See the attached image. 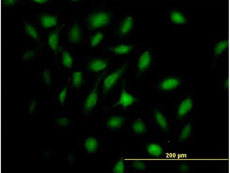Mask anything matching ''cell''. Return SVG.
<instances>
[{"mask_svg": "<svg viewBox=\"0 0 230 173\" xmlns=\"http://www.w3.org/2000/svg\"><path fill=\"white\" fill-rule=\"evenodd\" d=\"M83 76L82 73L80 71H76L72 74V85L76 88L80 87L83 83Z\"/></svg>", "mask_w": 230, "mask_h": 173, "instance_id": "obj_16", "label": "cell"}, {"mask_svg": "<svg viewBox=\"0 0 230 173\" xmlns=\"http://www.w3.org/2000/svg\"><path fill=\"white\" fill-rule=\"evenodd\" d=\"M34 52L30 51L26 52L23 55V59L25 60L29 59L33 57L35 55Z\"/></svg>", "mask_w": 230, "mask_h": 173, "instance_id": "obj_31", "label": "cell"}, {"mask_svg": "<svg viewBox=\"0 0 230 173\" xmlns=\"http://www.w3.org/2000/svg\"><path fill=\"white\" fill-rule=\"evenodd\" d=\"M154 114L156 120L159 125L163 129L167 130L168 128L167 123L163 115L156 109L154 111Z\"/></svg>", "mask_w": 230, "mask_h": 173, "instance_id": "obj_17", "label": "cell"}, {"mask_svg": "<svg viewBox=\"0 0 230 173\" xmlns=\"http://www.w3.org/2000/svg\"><path fill=\"white\" fill-rule=\"evenodd\" d=\"M25 29L26 33L30 37L35 39L38 38V33L32 25L28 23H26Z\"/></svg>", "mask_w": 230, "mask_h": 173, "instance_id": "obj_24", "label": "cell"}, {"mask_svg": "<svg viewBox=\"0 0 230 173\" xmlns=\"http://www.w3.org/2000/svg\"><path fill=\"white\" fill-rule=\"evenodd\" d=\"M108 65L107 61L104 59H93L89 63L88 69L92 72H100L106 69Z\"/></svg>", "mask_w": 230, "mask_h": 173, "instance_id": "obj_7", "label": "cell"}, {"mask_svg": "<svg viewBox=\"0 0 230 173\" xmlns=\"http://www.w3.org/2000/svg\"><path fill=\"white\" fill-rule=\"evenodd\" d=\"M125 118L122 116H114L111 117L107 123V126L113 129L120 127L122 124Z\"/></svg>", "mask_w": 230, "mask_h": 173, "instance_id": "obj_15", "label": "cell"}, {"mask_svg": "<svg viewBox=\"0 0 230 173\" xmlns=\"http://www.w3.org/2000/svg\"><path fill=\"white\" fill-rule=\"evenodd\" d=\"M110 20V16L108 13L100 12L90 15L88 17L87 21L90 29H94L106 25Z\"/></svg>", "mask_w": 230, "mask_h": 173, "instance_id": "obj_3", "label": "cell"}, {"mask_svg": "<svg viewBox=\"0 0 230 173\" xmlns=\"http://www.w3.org/2000/svg\"><path fill=\"white\" fill-rule=\"evenodd\" d=\"M180 170L183 172H187L189 170L188 167L186 165H181L180 167Z\"/></svg>", "mask_w": 230, "mask_h": 173, "instance_id": "obj_34", "label": "cell"}, {"mask_svg": "<svg viewBox=\"0 0 230 173\" xmlns=\"http://www.w3.org/2000/svg\"><path fill=\"white\" fill-rule=\"evenodd\" d=\"M16 1L14 0H4L3 3L4 5L10 6L14 5L16 3Z\"/></svg>", "mask_w": 230, "mask_h": 173, "instance_id": "obj_33", "label": "cell"}, {"mask_svg": "<svg viewBox=\"0 0 230 173\" xmlns=\"http://www.w3.org/2000/svg\"><path fill=\"white\" fill-rule=\"evenodd\" d=\"M42 77L45 82L47 84L50 85L51 82V74L49 71L44 70L42 73Z\"/></svg>", "mask_w": 230, "mask_h": 173, "instance_id": "obj_27", "label": "cell"}, {"mask_svg": "<svg viewBox=\"0 0 230 173\" xmlns=\"http://www.w3.org/2000/svg\"><path fill=\"white\" fill-rule=\"evenodd\" d=\"M229 46L228 39L220 41L215 45L213 49L214 55L218 56L221 55L227 49Z\"/></svg>", "mask_w": 230, "mask_h": 173, "instance_id": "obj_14", "label": "cell"}, {"mask_svg": "<svg viewBox=\"0 0 230 173\" xmlns=\"http://www.w3.org/2000/svg\"><path fill=\"white\" fill-rule=\"evenodd\" d=\"M42 26L45 28H48L55 25L57 23L56 18L53 16L43 15L40 18Z\"/></svg>", "mask_w": 230, "mask_h": 173, "instance_id": "obj_13", "label": "cell"}, {"mask_svg": "<svg viewBox=\"0 0 230 173\" xmlns=\"http://www.w3.org/2000/svg\"><path fill=\"white\" fill-rule=\"evenodd\" d=\"M191 131V127L190 125H186L182 130L181 133L180 139L183 140L186 139L189 136Z\"/></svg>", "mask_w": 230, "mask_h": 173, "instance_id": "obj_26", "label": "cell"}, {"mask_svg": "<svg viewBox=\"0 0 230 173\" xmlns=\"http://www.w3.org/2000/svg\"><path fill=\"white\" fill-rule=\"evenodd\" d=\"M34 1V2L39 3H43L47 2V1L46 0H35Z\"/></svg>", "mask_w": 230, "mask_h": 173, "instance_id": "obj_36", "label": "cell"}, {"mask_svg": "<svg viewBox=\"0 0 230 173\" xmlns=\"http://www.w3.org/2000/svg\"><path fill=\"white\" fill-rule=\"evenodd\" d=\"M127 67L126 64H124L105 78L102 85L104 95H106L115 85L126 70Z\"/></svg>", "mask_w": 230, "mask_h": 173, "instance_id": "obj_2", "label": "cell"}, {"mask_svg": "<svg viewBox=\"0 0 230 173\" xmlns=\"http://www.w3.org/2000/svg\"><path fill=\"white\" fill-rule=\"evenodd\" d=\"M106 73V72L104 71L99 75L93 89L86 98L83 105L84 110L85 113L90 112L97 104L98 98L99 86Z\"/></svg>", "mask_w": 230, "mask_h": 173, "instance_id": "obj_1", "label": "cell"}, {"mask_svg": "<svg viewBox=\"0 0 230 173\" xmlns=\"http://www.w3.org/2000/svg\"><path fill=\"white\" fill-rule=\"evenodd\" d=\"M147 149L150 154L155 157L159 156L162 153V149L161 147L156 144H151L148 145Z\"/></svg>", "mask_w": 230, "mask_h": 173, "instance_id": "obj_19", "label": "cell"}, {"mask_svg": "<svg viewBox=\"0 0 230 173\" xmlns=\"http://www.w3.org/2000/svg\"><path fill=\"white\" fill-rule=\"evenodd\" d=\"M36 105V102L35 100H33L31 102L28 108L29 111L30 113H32L34 111Z\"/></svg>", "mask_w": 230, "mask_h": 173, "instance_id": "obj_32", "label": "cell"}, {"mask_svg": "<svg viewBox=\"0 0 230 173\" xmlns=\"http://www.w3.org/2000/svg\"><path fill=\"white\" fill-rule=\"evenodd\" d=\"M169 18L171 22L175 25H181L187 22L186 15L181 10H172L170 12Z\"/></svg>", "mask_w": 230, "mask_h": 173, "instance_id": "obj_8", "label": "cell"}, {"mask_svg": "<svg viewBox=\"0 0 230 173\" xmlns=\"http://www.w3.org/2000/svg\"><path fill=\"white\" fill-rule=\"evenodd\" d=\"M193 106V101L190 98L184 99L180 104L178 109L177 114L180 117L185 115L191 109Z\"/></svg>", "mask_w": 230, "mask_h": 173, "instance_id": "obj_9", "label": "cell"}, {"mask_svg": "<svg viewBox=\"0 0 230 173\" xmlns=\"http://www.w3.org/2000/svg\"><path fill=\"white\" fill-rule=\"evenodd\" d=\"M59 36L57 32H55L50 34L48 39V43L51 49L55 52L58 50Z\"/></svg>", "mask_w": 230, "mask_h": 173, "instance_id": "obj_18", "label": "cell"}, {"mask_svg": "<svg viewBox=\"0 0 230 173\" xmlns=\"http://www.w3.org/2000/svg\"><path fill=\"white\" fill-rule=\"evenodd\" d=\"M81 32L78 25L74 23L71 27L68 33V38L71 42L77 43L80 41Z\"/></svg>", "mask_w": 230, "mask_h": 173, "instance_id": "obj_10", "label": "cell"}, {"mask_svg": "<svg viewBox=\"0 0 230 173\" xmlns=\"http://www.w3.org/2000/svg\"><path fill=\"white\" fill-rule=\"evenodd\" d=\"M180 83V80L178 78L170 77L163 80L159 84L160 89L164 91L173 90L177 87Z\"/></svg>", "mask_w": 230, "mask_h": 173, "instance_id": "obj_6", "label": "cell"}, {"mask_svg": "<svg viewBox=\"0 0 230 173\" xmlns=\"http://www.w3.org/2000/svg\"><path fill=\"white\" fill-rule=\"evenodd\" d=\"M57 122L60 125L65 126L68 124L69 121L66 118L63 117L58 119L57 121Z\"/></svg>", "mask_w": 230, "mask_h": 173, "instance_id": "obj_30", "label": "cell"}, {"mask_svg": "<svg viewBox=\"0 0 230 173\" xmlns=\"http://www.w3.org/2000/svg\"><path fill=\"white\" fill-rule=\"evenodd\" d=\"M67 92V86L65 87L59 95V100L62 104H63L65 100Z\"/></svg>", "mask_w": 230, "mask_h": 173, "instance_id": "obj_28", "label": "cell"}, {"mask_svg": "<svg viewBox=\"0 0 230 173\" xmlns=\"http://www.w3.org/2000/svg\"><path fill=\"white\" fill-rule=\"evenodd\" d=\"M133 167L135 169L138 170H143L145 168L146 166L144 163L143 162L139 160L134 161L133 163Z\"/></svg>", "mask_w": 230, "mask_h": 173, "instance_id": "obj_29", "label": "cell"}, {"mask_svg": "<svg viewBox=\"0 0 230 173\" xmlns=\"http://www.w3.org/2000/svg\"><path fill=\"white\" fill-rule=\"evenodd\" d=\"M62 63L65 67L68 68L72 67L73 59L72 56L68 52L63 51L62 53Z\"/></svg>", "mask_w": 230, "mask_h": 173, "instance_id": "obj_20", "label": "cell"}, {"mask_svg": "<svg viewBox=\"0 0 230 173\" xmlns=\"http://www.w3.org/2000/svg\"><path fill=\"white\" fill-rule=\"evenodd\" d=\"M124 170V167L122 158L114 166L113 172L117 173H123Z\"/></svg>", "mask_w": 230, "mask_h": 173, "instance_id": "obj_25", "label": "cell"}, {"mask_svg": "<svg viewBox=\"0 0 230 173\" xmlns=\"http://www.w3.org/2000/svg\"><path fill=\"white\" fill-rule=\"evenodd\" d=\"M152 61V57L148 50L144 52L140 56L137 62L138 76L142 74L150 66Z\"/></svg>", "mask_w": 230, "mask_h": 173, "instance_id": "obj_5", "label": "cell"}, {"mask_svg": "<svg viewBox=\"0 0 230 173\" xmlns=\"http://www.w3.org/2000/svg\"><path fill=\"white\" fill-rule=\"evenodd\" d=\"M103 37V33L98 32L94 34L91 38L90 44L92 47H95L98 45L101 42Z\"/></svg>", "mask_w": 230, "mask_h": 173, "instance_id": "obj_23", "label": "cell"}, {"mask_svg": "<svg viewBox=\"0 0 230 173\" xmlns=\"http://www.w3.org/2000/svg\"><path fill=\"white\" fill-rule=\"evenodd\" d=\"M132 46L126 44H120L111 47L110 50L118 55H124L130 52L132 50Z\"/></svg>", "mask_w": 230, "mask_h": 173, "instance_id": "obj_12", "label": "cell"}, {"mask_svg": "<svg viewBox=\"0 0 230 173\" xmlns=\"http://www.w3.org/2000/svg\"><path fill=\"white\" fill-rule=\"evenodd\" d=\"M125 81L122 82L119 98L118 101L113 105V107L120 106L123 108L125 109L138 101L137 98L126 91L125 89Z\"/></svg>", "mask_w": 230, "mask_h": 173, "instance_id": "obj_4", "label": "cell"}, {"mask_svg": "<svg viewBox=\"0 0 230 173\" xmlns=\"http://www.w3.org/2000/svg\"><path fill=\"white\" fill-rule=\"evenodd\" d=\"M85 146L87 151L89 153H93L97 149L98 143L94 138H89L87 139L85 143Z\"/></svg>", "mask_w": 230, "mask_h": 173, "instance_id": "obj_21", "label": "cell"}, {"mask_svg": "<svg viewBox=\"0 0 230 173\" xmlns=\"http://www.w3.org/2000/svg\"><path fill=\"white\" fill-rule=\"evenodd\" d=\"M224 86L225 88L228 89L229 86V79L228 78L225 81Z\"/></svg>", "mask_w": 230, "mask_h": 173, "instance_id": "obj_35", "label": "cell"}, {"mask_svg": "<svg viewBox=\"0 0 230 173\" xmlns=\"http://www.w3.org/2000/svg\"><path fill=\"white\" fill-rule=\"evenodd\" d=\"M134 24L133 19L131 16H128L123 20L119 29L120 33L122 35H125L132 29Z\"/></svg>", "mask_w": 230, "mask_h": 173, "instance_id": "obj_11", "label": "cell"}, {"mask_svg": "<svg viewBox=\"0 0 230 173\" xmlns=\"http://www.w3.org/2000/svg\"><path fill=\"white\" fill-rule=\"evenodd\" d=\"M133 129L134 131L138 133H142L146 131V126L144 123L140 120H137L133 123Z\"/></svg>", "mask_w": 230, "mask_h": 173, "instance_id": "obj_22", "label": "cell"}]
</instances>
